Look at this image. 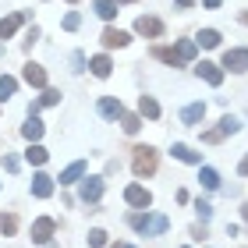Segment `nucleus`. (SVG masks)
<instances>
[{
	"mask_svg": "<svg viewBox=\"0 0 248 248\" xmlns=\"http://www.w3.org/2000/svg\"><path fill=\"white\" fill-rule=\"evenodd\" d=\"M21 78H25V82L32 85V89H46V67L43 64H25V71H21Z\"/></svg>",
	"mask_w": 248,
	"mask_h": 248,
	"instance_id": "9d476101",
	"label": "nucleus"
},
{
	"mask_svg": "<svg viewBox=\"0 0 248 248\" xmlns=\"http://www.w3.org/2000/svg\"><path fill=\"white\" fill-rule=\"evenodd\" d=\"M170 156H174V160H181V163H195V167H202V156L191 149V145H185V142H174Z\"/></svg>",
	"mask_w": 248,
	"mask_h": 248,
	"instance_id": "ddd939ff",
	"label": "nucleus"
},
{
	"mask_svg": "<svg viewBox=\"0 0 248 248\" xmlns=\"http://www.w3.org/2000/svg\"><path fill=\"white\" fill-rule=\"evenodd\" d=\"M67 4H78V0H67Z\"/></svg>",
	"mask_w": 248,
	"mask_h": 248,
	"instance_id": "a18cd8bd",
	"label": "nucleus"
},
{
	"mask_svg": "<svg viewBox=\"0 0 248 248\" xmlns=\"http://www.w3.org/2000/svg\"><path fill=\"white\" fill-rule=\"evenodd\" d=\"M53 231H57V223H53L50 217H39L36 223H32V241H36V245H46V241L53 238Z\"/></svg>",
	"mask_w": 248,
	"mask_h": 248,
	"instance_id": "6e6552de",
	"label": "nucleus"
},
{
	"mask_svg": "<svg viewBox=\"0 0 248 248\" xmlns=\"http://www.w3.org/2000/svg\"><path fill=\"white\" fill-rule=\"evenodd\" d=\"M117 248H135V245H117Z\"/></svg>",
	"mask_w": 248,
	"mask_h": 248,
	"instance_id": "c03bdc74",
	"label": "nucleus"
},
{
	"mask_svg": "<svg viewBox=\"0 0 248 248\" xmlns=\"http://www.w3.org/2000/svg\"><path fill=\"white\" fill-rule=\"evenodd\" d=\"M128 223H131L139 234H145V238H160V234L170 231V220H167L163 213H131Z\"/></svg>",
	"mask_w": 248,
	"mask_h": 248,
	"instance_id": "f257e3e1",
	"label": "nucleus"
},
{
	"mask_svg": "<svg viewBox=\"0 0 248 248\" xmlns=\"http://www.w3.org/2000/svg\"><path fill=\"white\" fill-rule=\"evenodd\" d=\"M195 43H199V46H206V50H213V46H220V32L217 29H202L195 36Z\"/></svg>",
	"mask_w": 248,
	"mask_h": 248,
	"instance_id": "4be33fe9",
	"label": "nucleus"
},
{
	"mask_svg": "<svg viewBox=\"0 0 248 248\" xmlns=\"http://www.w3.org/2000/svg\"><path fill=\"white\" fill-rule=\"evenodd\" d=\"M223 139H227V135H223L220 128H213V131H202V142H209V145H213V142H223Z\"/></svg>",
	"mask_w": 248,
	"mask_h": 248,
	"instance_id": "473e14b6",
	"label": "nucleus"
},
{
	"mask_svg": "<svg viewBox=\"0 0 248 248\" xmlns=\"http://www.w3.org/2000/svg\"><path fill=\"white\" fill-rule=\"evenodd\" d=\"M135 32H139V36H145V39H160V36H163V21L142 15L139 21H135Z\"/></svg>",
	"mask_w": 248,
	"mask_h": 248,
	"instance_id": "0eeeda50",
	"label": "nucleus"
},
{
	"mask_svg": "<svg viewBox=\"0 0 248 248\" xmlns=\"http://www.w3.org/2000/svg\"><path fill=\"white\" fill-rule=\"evenodd\" d=\"M195 209H199V217H202V223H206V220L213 217V206H209V202H202V199L195 202Z\"/></svg>",
	"mask_w": 248,
	"mask_h": 248,
	"instance_id": "72a5a7b5",
	"label": "nucleus"
},
{
	"mask_svg": "<svg viewBox=\"0 0 248 248\" xmlns=\"http://www.w3.org/2000/svg\"><path fill=\"white\" fill-rule=\"evenodd\" d=\"M43 131H46V128H43V121H39V117H29L25 124H21V135H25L29 142H39V139H43Z\"/></svg>",
	"mask_w": 248,
	"mask_h": 248,
	"instance_id": "a211bd4d",
	"label": "nucleus"
},
{
	"mask_svg": "<svg viewBox=\"0 0 248 248\" xmlns=\"http://www.w3.org/2000/svg\"><path fill=\"white\" fill-rule=\"evenodd\" d=\"M93 7H96V15L107 18V21L117 15V0H93Z\"/></svg>",
	"mask_w": 248,
	"mask_h": 248,
	"instance_id": "393cba45",
	"label": "nucleus"
},
{
	"mask_svg": "<svg viewBox=\"0 0 248 248\" xmlns=\"http://www.w3.org/2000/svg\"><path fill=\"white\" fill-rule=\"evenodd\" d=\"M18 93V78H11V75H0V103L4 99H11Z\"/></svg>",
	"mask_w": 248,
	"mask_h": 248,
	"instance_id": "b1692460",
	"label": "nucleus"
},
{
	"mask_svg": "<svg viewBox=\"0 0 248 248\" xmlns=\"http://www.w3.org/2000/svg\"><path fill=\"white\" fill-rule=\"evenodd\" d=\"M15 231H18V220L11 217V213H0V234H4V238H11Z\"/></svg>",
	"mask_w": 248,
	"mask_h": 248,
	"instance_id": "cd10ccee",
	"label": "nucleus"
},
{
	"mask_svg": "<svg viewBox=\"0 0 248 248\" xmlns=\"http://www.w3.org/2000/svg\"><path fill=\"white\" fill-rule=\"evenodd\" d=\"M18 167H21L18 156H4V170H7V174H18Z\"/></svg>",
	"mask_w": 248,
	"mask_h": 248,
	"instance_id": "f704fd0d",
	"label": "nucleus"
},
{
	"mask_svg": "<svg viewBox=\"0 0 248 248\" xmlns=\"http://www.w3.org/2000/svg\"><path fill=\"white\" fill-rule=\"evenodd\" d=\"M124 202L135 206V209H149L153 195H149V188H142V185H128V188H124Z\"/></svg>",
	"mask_w": 248,
	"mask_h": 248,
	"instance_id": "20e7f679",
	"label": "nucleus"
},
{
	"mask_svg": "<svg viewBox=\"0 0 248 248\" xmlns=\"http://www.w3.org/2000/svg\"><path fill=\"white\" fill-rule=\"evenodd\" d=\"M89 67H93V75H96V78H110V71H114V61H110L107 53H99V57L89 61Z\"/></svg>",
	"mask_w": 248,
	"mask_h": 248,
	"instance_id": "f3484780",
	"label": "nucleus"
},
{
	"mask_svg": "<svg viewBox=\"0 0 248 248\" xmlns=\"http://www.w3.org/2000/svg\"><path fill=\"white\" fill-rule=\"evenodd\" d=\"M199 181H202V188L217 191V188H220V174L213 170V167H202V170H199Z\"/></svg>",
	"mask_w": 248,
	"mask_h": 248,
	"instance_id": "5701e85b",
	"label": "nucleus"
},
{
	"mask_svg": "<svg viewBox=\"0 0 248 248\" xmlns=\"http://www.w3.org/2000/svg\"><path fill=\"white\" fill-rule=\"evenodd\" d=\"M32 195H36V199H50L53 195V177L39 170L36 177H32Z\"/></svg>",
	"mask_w": 248,
	"mask_h": 248,
	"instance_id": "f8f14e48",
	"label": "nucleus"
},
{
	"mask_svg": "<svg viewBox=\"0 0 248 248\" xmlns=\"http://www.w3.org/2000/svg\"><path fill=\"white\" fill-rule=\"evenodd\" d=\"M223 67H227V71H248V50L245 46H234V50H227L223 53Z\"/></svg>",
	"mask_w": 248,
	"mask_h": 248,
	"instance_id": "39448f33",
	"label": "nucleus"
},
{
	"mask_svg": "<svg viewBox=\"0 0 248 248\" xmlns=\"http://www.w3.org/2000/svg\"><path fill=\"white\" fill-rule=\"evenodd\" d=\"M25 11H15V15H7V18H0V39H11V36H15V32L21 29V25H25Z\"/></svg>",
	"mask_w": 248,
	"mask_h": 248,
	"instance_id": "1a4fd4ad",
	"label": "nucleus"
},
{
	"mask_svg": "<svg viewBox=\"0 0 248 248\" xmlns=\"http://www.w3.org/2000/svg\"><path fill=\"white\" fill-rule=\"evenodd\" d=\"M121 128L128 131V135H135V131L142 128V117L139 114H121Z\"/></svg>",
	"mask_w": 248,
	"mask_h": 248,
	"instance_id": "bb28decb",
	"label": "nucleus"
},
{
	"mask_svg": "<svg viewBox=\"0 0 248 248\" xmlns=\"http://www.w3.org/2000/svg\"><path fill=\"white\" fill-rule=\"evenodd\" d=\"M241 217H245V223H248V206H241Z\"/></svg>",
	"mask_w": 248,
	"mask_h": 248,
	"instance_id": "a19ab883",
	"label": "nucleus"
},
{
	"mask_svg": "<svg viewBox=\"0 0 248 248\" xmlns=\"http://www.w3.org/2000/svg\"><path fill=\"white\" fill-rule=\"evenodd\" d=\"M78 199L85 206H96L103 199V177H82V188H78Z\"/></svg>",
	"mask_w": 248,
	"mask_h": 248,
	"instance_id": "7ed1b4c3",
	"label": "nucleus"
},
{
	"mask_svg": "<svg viewBox=\"0 0 248 248\" xmlns=\"http://www.w3.org/2000/svg\"><path fill=\"white\" fill-rule=\"evenodd\" d=\"M238 174H241V177H248V153H245V160L238 163Z\"/></svg>",
	"mask_w": 248,
	"mask_h": 248,
	"instance_id": "4c0bfd02",
	"label": "nucleus"
},
{
	"mask_svg": "<svg viewBox=\"0 0 248 248\" xmlns=\"http://www.w3.org/2000/svg\"><path fill=\"white\" fill-rule=\"evenodd\" d=\"M220 131H223V135H238V131H241V121L234 117V114H227V117L220 121Z\"/></svg>",
	"mask_w": 248,
	"mask_h": 248,
	"instance_id": "c85d7f7f",
	"label": "nucleus"
},
{
	"mask_svg": "<svg viewBox=\"0 0 248 248\" xmlns=\"http://www.w3.org/2000/svg\"><path fill=\"white\" fill-rule=\"evenodd\" d=\"M78 25H82V15H78V11H71V15H64V29H67V32H75Z\"/></svg>",
	"mask_w": 248,
	"mask_h": 248,
	"instance_id": "2f4dec72",
	"label": "nucleus"
},
{
	"mask_svg": "<svg viewBox=\"0 0 248 248\" xmlns=\"http://www.w3.org/2000/svg\"><path fill=\"white\" fill-rule=\"evenodd\" d=\"M39 103H43V107H57V103H61V93H57V89H43Z\"/></svg>",
	"mask_w": 248,
	"mask_h": 248,
	"instance_id": "7c9ffc66",
	"label": "nucleus"
},
{
	"mask_svg": "<svg viewBox=\"0 0 248 248\" xmlns=\"http://www.w3.org/2000/svg\"><path fill=\"white\" fill-rule=\"evenodd\" d=\"M195 75L202 78V82H209L213 89H217V85L223 82V67H220V64H213V61H202V64H195Z\"/></svg>",
	"mask_w": 248,
	"mask_h": 248,
	"instance_id": "423d86ee",
	"label": "nucleus"
},
{
	"mask_svg": "<svg viewBox=\"0 0 248 248\" xmlns=\"http://www.w3.org/2000/svg\"><path fill=\"white\" fill-rule=\"evenodd\" d=\"M25 160H29V163H36V167H43V163L50 160V153L43 149L39 142H29V149H25Z\"/></svg>",
	"mask_w": 248,
	"mask_h": 248,
	"instance_id": "aec40b11",
	"label": "nucleus"
},
{
	"mask_svg": "<svg viewBox=\"0 0 248 248\" xmlns=\"http://www.w3.org/2000/svg\"><path fill=\"white\" fill-rule=\"evenodd\" d=\"M202 4H206V7H220L223 0H202Z\"/></svg>",
	"mask_w": 248,
	"mask_h": 248,
	"instance_id": "58836bf2",
	"label": "nucleus"
},
{
	"mask_svg": "<svg viewBox=\"0 0 248 248\" xmlns=\"http://www.w3.org/2000/svg\"><path fill=\"white\" fill-rule=\"evenodd\" d=\"M202 117H206V103H188L181 110V124H188V128H195Z\"/></svg>",
	"mask_w": 248,
	"mask_h": 248,
	"instance_id": "2eb2a0df",
	"label": "nucleus"
},
{
	"mask_svg": "<svg viewBox=\"0 0 248 248\" xmlns=\"http://www.w3.org/2000/svg\"><path fill=\"white\" fill-rule=\"evenodd\" d=\"M103 245H107V231L93 227V231H89V248H103Z\"/></svg>",
	"mask_w": 248,
	"mask_h": 248,
	"instance_id": "c756f323",
	"label": "nucleus"
},
{
	"mask_svg": "<svg viewBox=\"0 0 248 248\" xmlns=\"http://www.w3.org/2000/svg\"><path fill=\"white\" fill-rule=\"evenodd\" d=\"M71 71H75V75L85 71V57H82V53H71Z\"/></svg>",
	"mask_w": 248,
	"mask_h": 248,
	"instance_id": "c9c22d12",
	"label": "nucleus"
},
{
	"mask_svg": "<svg viewBox=\"0 0 248 248\" xmlns=\"http://www.w3.org/2000/svg\"><path fill=\"white\" fill-rule=\"evenodd\" d=\"M99 39H103L107 50H117V46H128V43H131V36H128V32H121V29H103V36H99Z\"/></svg>",
	"mask_w": 248,
	"mask_h": 248,
	"instance_id": "9b49d317",
	"label": "nucleus"
},
{
	"mask_svg": "<svg viewBox=\"0 0 248 248\" xmlns=\"http://www.w3.org/2000/svg\"><path fill=\"white\" fill-rule=\"evenodd\" d=\"M139 114L149 117V121H156V117H160V103H156L153 96H142V99H139Z\"/></svg>",
	"mask_w": 248,
	"mask_h": 248,
	"instance_id": "412c9836",
	"label": "nucleus"
},
{
	"mask_svg": "<svg viewBox=\"0 0 248 248\" xmlns=\"http://www.w3.org/2000/svg\"><path fill=\"white\" fill-rule=\"evenodd\" d=\"M241 21H245V25H248V11H241Z\"/></svg>",
	"mask_w": 248,
	"mask_h": 248,
	"instance_id": "79ce46f5",
	"label": "nucleus"
},
{
	"mask_svg": "<svg viewBox=\"0 0 248 248\" xmlns=\"http://www.w3.org/2000/svg\"><path fill=\"white\" fill-rule=\"evenodd\" d=\"M174 4H177V7H191L195 0H174Z\"/></svg>",
	"mask_w": 248,
	"mask_h": 248,
	"instance_id": "ea45409f",
	"label": "nucleus"
},
{
	"mask_svg": "<svg viewBox=\"0 0 248 248\" xmlns=\"http://www.w3.org/2000/svg\"><path fill=\"white\" fill-rule=\"evenodd\" d=\"M156 163H160V156H156L153 145H139V149H135V160H131V170H135V177H153Z\"/></svg>",
	"mask_w": 248,
	"mask_h": 248,
	"instance_id": "f03ea898",
	"label": "nucleus"
},
{
	"mask_svg": "<svg viewBox=\"0 0 248 248\" xmlns=\"http://www.w3.org/2000/svg\"><path fill=\"white\" fill-rule=\"evenodd\" d=\"M36 39H39V29L32 25V29H29V39H25V46H32V43H36Z\"/></svg>",
	"mask_w": 248,
	"mask_h": 248,
	"instance_id": "e433bc0d",
	"label": "nucleus"
},
{
	"mask_svg": "<svg viewBox=\"0 0 248 248\" xmlns=\"http://www.w3.org/2000/svg\"><path fill=\"white\" fill-rule=\"evenodd\" d=\"M99 114H103L107 121H121V114H124L121 99H114V96H103V99H99Z\"/></svg>",
	"mask_w": 248,
	"mask_h": 248,
	"instance_id": "4468645a",
	"label": "nucleus"
},
{
	"mask_svg": "<svg viewBox=\"0 0 248 248\" xmlns=\"http://www.w3.org/2000/svg\"><path fill=\"white\" fill-rule=\"evenodd\" d=\"M153 57H156V61H163V64H170V67H181V64H185V61H181V53L170 50V46H156V50H153Z\"/></svg>",
	"mask_w": 248,
	"mask_h": 248,
	"instance_id": "6ab92c4d",
	"label": "nucleus"
},
{
	"mask_svg": "<svg viewBox=\"0 0 248 248\" xmlns=\"http://www.w3.org/2000/svg\"><path fill=\"white\" fill-rule=\"evenodd\" d=\"M82 177H85V160H75L71 167H64L61 185H75V181H82Z\"/></svg>",
	"mask_w": 248,
	"mask_h": 248,
	"instance_id": "dca6fc26",
	"label": "nucleus"
},
{
	"mask_svg": "<svg viewBox=\"0 0 248 248\" xmlns=\"http://www.w3.org/2000/svg\"><path fill=\"white\" fill-rule=\"evenodd\" d=\"M177 53H181V61H195L199 43H195V39H181V43H177Z\"/></svg>",
	"mask_w": 248,
	"mask_h": 248,
	"instance_id": "a878e982",
	"label": "nucleus"
},
{
	"mask_svg": "<svg viewBox=\"0 0 248 248\" xmlns=\"http://www.w3.org/2000/svg\"><path fill=\"white\" fill-rule=\"evenodd\" d=\"M117 4H135V0H117Z\"/></svg>",
	"mask_w": 248,
	"mask_h": 248,
	"instance_id": "37998d69",
	"label": "nucleus"
}]
</instances>
